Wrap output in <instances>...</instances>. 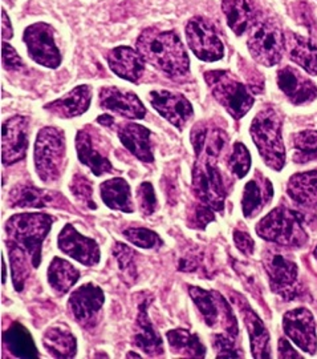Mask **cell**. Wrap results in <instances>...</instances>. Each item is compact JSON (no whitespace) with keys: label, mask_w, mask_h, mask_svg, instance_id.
Masks as SVG:
<instances>
[{"label":"cell","mask_w":317,"mask_h":359,"mask_svg":"<svg viewBox=\"0 0 317 359\" xmlns=\"http://www.w3.org/2000/svg\"><path fill=\"white\" fill-rule=\"evenodd\" d=\"M216 210L206 204H198L191 209L188 218V225L192 229L203 231L209 224L216 221Z\"/></svg>","instance_id":"cell-43"},{"label":"cell","mask_w":317,"mask_h":359,"mask_svg":"<svg viewBox=\"0 0 317 359\" xmlns=\"http://www.w3.org/2000/svg\"><path fill=\"white\" fill-rule=\"evenodd\" d=\"M57 245L64 255L76 259L77 262L85 266H96L100 262L101 253L97 243L93 238L78 233L72 224H66L62 229Z\"/></svg>","instance_id":"cell-16"},{"label":"cell","mask_w":317,"mask_h":359,"mask_svg":"<svg viewBox=\"0 0 317 359\" xmlns=\"http://www.w3.org/2000/svg\"><path fill=\"white\" fill-rule=\"evenodd\" d=\"M195 157L197 160L192 168L191 181L194 196L216 212H222L225 209L227 192L223 177L216 167V160L204 154H198Z\"/></svg>","instance_id":"cell-7"},{"label":"cell","mask_w":317,"mask_h":359,"mask_svg":"<svg viewBox=\"0 0 317 359\" xmlns=\"http://www.w3.org/2000/svg\"><path fill=\"white\" fill-rule=\"evenodd\" d=\"M100 107L105 111L127 118H143L146 108L137 95L132 90H121L117 87H104L99 93Z\"/></svg>","instance_id":"cell-19"},{"label":"cell","mask_w":317,"mask_h":359,"mask_svg":"<svg viewBox=\"0 0 317 359\" xmlns=\"http://www.w3.org/2000/svg\"><path fill=\"white\" fill-rule=\"evenodd\" d=\"M100 193L104 204L112 210H120L129 215L134 212L130 185L127 180L121 177L106 180L100 185Z\"/></svg>","instance_id":"cell-32"},{"label":"cell","mask_w":317,"mask_h":359,"mask_svg":"<svg viewBox=\"0 0 317 359\" xmlns=\"http://www.w3.org/2000/svg\"><path fill=\"white\" fill-rule=\"evenodd\" d=\"M29 135V120L26 116H13L3 123L1 160L4 165H13L26 157Z\"/></svg>","instance_id":"cell-14"},{"label":"cell","mask_w":317,"mask_h":359,"mask_svg":"<svg viewBox=\"0 0 317 359\" xmlns=\"http://www.w3.org/2000/svg\"><path fill=\"white\" fill-rule=\"evenodd\" d=\"M124 237L130 244L142 249H157L164 245V241L158 236V233L146 228H129L124 231Z\"/></svg>","instance_id":"cell-39"},{"label":"cell","mask_w":317,"mask_h":359,"mask_svg":"<svg viewBox=\"0 0 317 359\" xmlns=\"http://www.w3.org/2000/svg\"><path fill=\"white\" fill-rule=\"evenodd\" d=\"M1 60H3L4 68L8 71L20 69L24 65L22 57L17 55V52L15 51L13 46H10L6 41L1 44Z\"/></svg>","instance_id":"cell-45"},{"label":"cell","mask_w":317,"mask_h":359,"mask_svg":"<svg viewBox=\"0 0 317 359\" xmlns=\"http://www.w3.org/2000/svg\"><path fill=\"white\" fill-rule=\"evenodd\" d=\"M105 302L101 287L94 283H84L77 287L68 299V308L81 327L92 329L97 325L99 314Z\"/></svg>","instance_id":"cell-13"},{"label":"cell","mask_w":317,"mask_h":359,"mask_svg":"<svg viewBox=\"0 0 317 359\" xmlns=\"http://www.w3.org/2000/svg\"><path fill=\"white\" fill-rule=\"evenodd\" d=\"M92 102V87L90 86H78L76 88L66 93L63 97L45 104L44 109L50 111L52 115L59 116L62 118H72L84 115L89 109Z\"/></svg>","instance_id":"cell-25"},{"label":"cell","mask_w":317,"mask_h":359,"mask_svg":"<svg viewBox=\"0 0 317 359\" xmlns=\"http://www.w3.org/2000/svg\"><path fill=\"white\" fill-rule=\"evenodd\" d=\"M235 337L230 334H216L213 337V345L218 358H241L239 348L235 345Z\"/></svg>","instance_id":"cell-44"},{"label":"cell","mask_w":317,"mask_h":359,"mask_svg":"<svg viewBox=\"0 0 317 359\" xmlns=\"http://www.w3.org/2000/svg\"><path fill=\"white\" fill-rule=\"evenodd\" d=\"M262 261L272 292L284 298L296 294L299 269L295 261L271 248L263 252Z\"/></svg>","instance_id":"cell-10"},{"label":"cell","mask_w":317,"mask_h":359,"mask_svg":"<svg viewBox=\"0 0 317 359\" xmlns=\"http://www.w3.org/2000/svg\"><path fill=\"white\" fill-rule=\"evenodd\" d=\"M8 205L11 208H55L69 209V203L63 194L45 189H38L34 185L19 184L13 187L8 194Z\"/></svg>","instance_id":"cell-18"},{"label":"cell","mask_w":317,"mask_h":359,"mask_svg":"<svg viewBox=\"0 0 317 359\" xmlns=\"http://www.w3.org/2000/svg\"><path fill=\"white\" fill-rule=\"evenodd\" d=\"M118 139L130 154L137 157L142 163H153L152 142L150 130L140 124L127 123L118 128Z\"/></svg>","instance_id":"cell-26"},{"label":"cell","mask_w":317,"mask_h":359,"mask_svg":"<svg viewBox=\"0 0 317 359\" xmlns=\"http://www.w3.org/2000/svg\"><path fill=\"white\" fill-rule=\"evenodd\" d=\"M272 197L274 188L271 181L258 173L255 179L250 180L246 184L243 191L241 210L244 217H256L269 204Z\"/></svg>","instance_id":"cell-24"},{"label":"cell","mask_w":317,"mask_h":359,"mask_svg":"<svg viewBox=\"0 0 317 359\" xmlns=\"http://www.w3.org/2000/svg\"><path fill=\"white\" fill-rule=\"evenodd\" d=\"M97 121L102 124V126H105V127H111L115 123V118L112 116L101 115L97 118Z\"/></svg>","instance_id":"cell-50"},{"label":"cell","mask_w":317,"mask_h":359,"mask_svg":"<svg viewBox=\"0 0 317 359\" xmlns=\"http://www.w3.org/2000/svg\"><path fill=\"white\" fill-rule=\"evenodd\" d=\"M256 233L268 243L302 249L308 243V234L300 215L287 208H275L256 225Z\"/></svg>","instance_id":"cell-4"},{"label":"cell","mask_w":317,"mask_h":359,"mask_svg":"<svg viewBox=\"0 0 317 359\" xmlns=\"http://www.w3.org/2000/svg\"><path fill=\"white\" fill-rule=\"evenodd\" d=\"M293 7H295V19H297L299 23L304 25L305 27H308L312 31V27L316 26V19H315L314 10L304 1L296 3V4H293Z\"/></svg>","instance_id":"cell-46"},{"label":"cell","mask_w":317,"mask_h":359,"mask_svg":"<svg viewBox=\"0 0 317 359\" xmlns=\"http://www.w3.org/2000/svg\"><path fill=\"white\" fill-rule=\"evenodd\" d=\"M69 189L77 201L85 206L87 209L94 210L97 208V205L94 204V200H93L92 181L87 179L84 175L76 173L69 184Z\"/></svg>","instance_id":"cell-38"},{"label":"cell","mask_w":317,"mask_h":359,"mask_svg":"<svg viewBox=\"0 0 317 359\" xmlns=\"http://www.w3.org/2000/svg\"><path fill=\"white\" fill-rule=\"evenodd\" d=\"M149 102L160 115L179 129L183 128L194 116L192 105L181 93L170 90H152L149 93Z\"/></svg>","instance_id":"cell-17"},{"label":"cell","mask_w":317,"mask_h":359,"mask_svg":"<svg viewBox=\"0 0 317 359\" xmlns=\"http://www.w3.org/2000/svg\"><path fill=\"white\" fill-rule=\"evenodd\" d=\"M106 60L109 68L115 75L127 81H139L145 71V60L140 52L134 51L130 47H115L108 52Z\"/></svg>","instance_id":"cell-22"},{"label":"cell","mask_w":317,"mask_h":359,"mask_svg":"<svg viewBox=\"0 0 317 359\" xmlns=\"http://www.w3.org/2000/svg\"><path fill=\"white\" fill-rule=\"evenodd\" d=\"M132 342L149 357H161L164 354V342L161 339V335L155 332L149 318L146 301L139 306Z\"/></svg>","instance_id":"cell-23"},{"label":"cell","mask_w":317,"mask_h":359,"mask_svg":"<svg viewBox=\"0 0 317 359\" xmlns=\"http://www.w3.org/2000/svg\"><path fill=\"white\" fill-rule=\"evenodd\" d=\"M35 168L38 179L52 184L60 179L65 164V139L60 129H40L35 142Z\"/></svg>","instance_id":"cell-6"},{"label":"cell","mask_w":317,"mask_h":359,"mask_svg":"<svg viewBox=\"0 0 317 359\" xmlns=\"http://www.w3.org/2000/svg\"><path fill=\"white\" fill-rule=\"evenodd\" d=\"M278 350H279L280 358H302L300 354H297L291 345L288 344L287 339L280 338L279 345H278Z\"/></svg>","instance_id":"cell-48"},{"label":"cell","mask_w":317,"mask_h":359,"mask_svg":"<svg viewBox=\"0 0 317 359\" xmlns=\"http://www.w3.org/2000/svg\"><path fill=\"white\" fill-rule=\"evenodd\" d=\"M186 39L192 53L203 62H218L225 47L214 27L202 18H192L186 26Z\"/></svg>","instance_id":"cell-12"},{"label":"cell","mask_w":317,"mask_h":359,"mask_svg":"<svg viewBox=\"0 0 317 359\" xmlns=\"http://www.w3.org/2000/svg\"><path fill=\"white\" fill-rule=\"evenodd\" d=\"M283 329L296 346L309 354L316 353V322L308 309H293L287 311L283 317Z\"/></svg>","instance_id":"cell-15"},{"label":"cell","mask_w":317,"mask_h":359,"mask_svg":"<svg viewBox=\"0 0 317 359\" xmlns=\"http://www.w3.org/2000/svg\"><path fill=\"white\" fill-rule=\"evenodd\" d=\"M76 151L81 164L88 167L96 176L115 172L111 160L100 149V144L93 140V133L88 129L77 132Z\"/></svg>","instance_id":"cell-21"},{"label":"cell","mask_w":317,"mask_h":359,"mask_svg":"<svg viewBox=\"0 0 317 359\" xmlns=\"http://www.w3.org/2000/svg\"><path fill=\"white\" fill-rule=\"evenodd\" d=\"M232 237H234L235 246L238 248V250H239L241 253L246 255V256H251V255L254 253V240H253V237H251L248 233L235 229L234 233H232Z\"/></svg>","instance_id":"cell-47"},{"label":"cell","mask_w":317,"mask_h":359,"mask_svg":"<svg viewBox=\"0 0 317 359\" xmlns=\"http://www.w3.org/2000/svg\"><path fill=\"white\" fill-rule=\"evenodd\" d=\"M170 350L188 358H204L206 346L201 342V338L197 334L191 333L186 329H173L166 333Z\"/></svg>","instance_id":"cell-34"},{"label":"cell","mask_w":317,"mask_h":359,"mask_svg":"<svg viewBox=\"0 0 317 359\" xmlns=\"http://www.w3.org/2000/svg\"><path fill=\"white\" fill-rule=\"evenodd\" d=\"M222 11L235 35H241L251 25L254 13L250 0H222Z\"/></svg>","instance_id":"cell-35"},{"label":"cell","mask_w":317,"mask_h":359,"mask_svg":"<svg viewBox=\"0 0 317 359\" xmlns=\"http://www.w3.org/2000/svg\"><path fill=\"white\" fill-rule=\"evenodd\" d=\"M281 127L283 117L279 112L272 107H266L256 114L250 128L251 137L267 167L278 172L286 165Z\"/></svg>","instance_id":"cell-2"},{"label":"cell","mask_w":317,"mask_h":359,"mask_svg":"<svg viewBox=\"0 0 317 359\" xmlns=\"http://www.w3.org/2000/svg\"><path fill=\"white\" fill-rule=\"evenodd\" d=\"M287 193L297 205L314 209L317 206V170L293 175L288 185Z\"/></svg>","instance_id":"cell-30"},{"label":"cell","mask_w":317,"mask_h":359,"mask_svg":"<svg viewBox=\"0 0 317 359\" xmlns=\"http://www.w3.org/2000/svg\"><path fill=\"white\" fill-rule=\"evenodd\" d=\"M247 46L255 62L266 67L276 65L284 51V32L275 20L259 19L251 25Z\"/></svg>","instance_id":"cell-8"},{"label":"cell","mask_w":317,"mask_h":359,"mask_svg":"<svg viewBox=\"0 0 317 359\" xmlns=\"http://www.w3.org/2000/svg\"><path fill=\"white\" fill-rule=\"evenodd\" d=\"M8 255H10V264H11V273H13V287L16 292H22L24 289L26 281L31 274L32 258L26 250L17 245L7 243Z\"/></svg>","instance_id":"cell-36"},{"label":"cell","mask_w":317,"mask_h":359,"mask_svg":"<svg viewBox=\"0 0 317 359\" xmlns=\"http://www.w3.org/2000/svg\"><path fill=\"white\" fill-rule=\"evenodd\" d=\"M284 50L293 63L309 75H317V48L311 40L287 31L284 32Z\"/></svg>","instance_id":"cell-28"},{"label":"cell","mask_w":317,"mask_h":359,"mask_svg":"<svg viewBox=\"0 0 317 359\" xmlns=\"http://www.w3.org/2000/svg\"><path fill=\"white\" fill-rule=\"evenodd\" d=\"M137 50L146 63L169 76H185L189 72V56L174 31L145 29L137 39Z\"/></svg>","instance_id":"cell-1"},{"label":"cell","mask_w":317,"mask_h":359,"mask_svg":"<svg viewBox=\"0 0 317 359\" xmlns=\"http://www.w3.org/2000/svg\"><path fill=\"white\" fill-rule=\"evenodd\" d=\"M295 161L305 163L317 156V130H303L293 136Z\"/></svg>","instance_id":"cell-37"},{"label":"cell","mask_w":317,"mask_h":359,"mask_svg":"<svg viewBox=\"0 0 317 359\" xmlns=\"http://www.w3.org/2000/svg\"><path fill=\"white\" fill-rule=\"evenodd\" d=\"M237 305L241 310V317L248 330L253 357L258 359L271 358L269 334L267 332L265 323L256 316L254 310L247 305L246 301L241 304V299H238Z\"/></svg>","instance_id":"cell-27"},{"label":"cell","mask_w":317,"mask_h":359,"mask_svg":"<svg viewBox=\"0 0 317 359\" xmlns=\"http://www.w3.org/2000/svg\"><path fill=\"white\" fill-rule=\"evenodd\" d=\"M229 169L238 179H243L247 176L251 168V154L246 148L244 144L235 142L232 148V154L229 158Z\"/></svg>","instance_id":"cell-41"},{"label":"cell","mask_w":317,"mask_h":359,"mask_svg":"<svg viewBox=\"0 0 317 359\" xmlns=\"http://www.w3.org/2000/svg\"><path fill=\"white\" fill-rule=\"evenodd\" d=\"M278 86L287 99L295 105H304L317 97L314 81L293 67H284L278 72Z\"/></svg>","instance_id":"cell-20"},{"label":"cell","mask_w":317,"mask_h":359,"mask_svg":"<svg viewBox=\"0 0 317 359\" xmlns=\"http://www.w3.org/2000/svg\"><path fill=\"white\" fill-rule=\"evenodd\" d=\"M136 197H137L139 210L143 216H152L153 213L157 210L158 201H157V196H155L152 182L149 181L142 182L137 189Z\"/></svg>","instance_id":"cell-42"},{"label":"cell","mask_w":317,"mask_h":359,"mask_svg":"<svg viewBox=\"0 0 317 359\" xmlns=\"http://www.w3.org/2000/svg\"><path fill=\"white\" fill-rule=\"evenodd\" d=\"M189 294L199 310L203 322L209 327H220L232 337L238 335V321L229 302L216 290H204L198 286H189Z\"/></svg>","instance_id":"cell-9"},{"label":"cell","mask_w":317,"mask_h":359,"mask_svg":"<svg viewBox=\"0 0 317 359\" xmlns=\"http://www.w3.org/2000/svg\"><path fill=\"white\" fill-rule=\"evenodd\" d=\"M113 255L117 259L118 268L127 280L134 281L137 277L136 268V252L122 243H115L113 246Z\"/></svg>","instance_id":"cell-40"},{"label":"cell","mask_w":317,"mask_h":359,"mask_svg":"<svg viewBox=\"0 0 317 359\" xmlns=\"http://www.w3.org/2000/svg\"><path fill=\"white\" fill-rule=\"evenodd\" d=\"M3 345L16 358H38V348L32 335L19 322H15L3 332Z\"/></svg>","instance_id":"cell-31"},{"label":"cell","mask_w":317,"mask_h":359,"mask_svg":"<svg viewBox=\"0 0 317 359\" xmlns=\"http://www.w3.org/2000/svg\"><path fill=\"white\" fill-rule=\"evenodd\" d=\"M53 32L50 25L35 23L27 28L23 36L29 57L38 65L51 69L62 65V53L55 43Z\"/></svg>","instance_id":"cell-11"},{"label":"cell","mask_w":317,"mask_h":359,"mask_svg":"<svg viewBox=\"0 0 317 359\" xmlns=\"http://www.w3.org/2000/svg\"><path fill=\"white\" fill-rule=\"evenodd\" d=\"M204 80L218 103L230 116L239 120L254 105V96L237 76L229 71H207Z\"/></svg>","instance_id":"cell-5"},{"label":"cell","mask_w":317,"mask_h":359,"mask_svg":"<svg viewBox=\"0 0 317 359\" xmlns=\"http://www.w3.org/2000/svg\"><path fill=\"white\" fill-rule=\"evenodd\" d=\"M127 358H130V357H134V358H140V354H134V353H129L127 354Z\"/></svg>","instance_id":"cell-52"},{"label":"cell","mask_w":317,"mask_h":359,"mask_svg":"<svg viewBox=\"0 0 317 359\" xmlns=\"http://www.w3.org/2000/svg\"><path fill=\"white\" fill-rule=\"evenodd\" d=\"M47 276L53 293L62 297L76 285L80 278V271L71 262L60 257H55L50 264Z\"/></svg>","instance_id":"cell-33"},{"label":"cell","mask_w":317,"mask_h":359,"mask_svg":"<svg viewBox=\"0 0 317 359\" xmlns=\"http://www.w3.org/2000/svg\"><path fill=\"white\" fill-rule=\"evenodd\" d=\"M55 218L47 213H19L6 222L7 243L23 248L36 269L41 262L43 243L51 231Z\"/></svg>","instance_id":"cell-3"},{"label":"cell","mask_w":317,"mask_h":359,"mask_svg":"<svg viewBox=\"0 0 317 359\" xmlns=\"http://www.w3.org/2000/svg\"><path fill=\"white\" fill-rule=\"evenodd\" d=\"M43 346L55 358H73L77 353L76 337L65 325H55L43 335Z\"/></svg>","instance_id":"cell-29"},{"label":"cell","mask_w":317,"mask_h":359,"mask_svg":"<svg viewBox=\"0 0 317 359\" xmlns=\"http://www.w3.org/2000/svg\"><path fill=\"white\" fill-rule=\"evenodd\" d=\"M315 258L317 259V248L315 249Z\"/></svg>","instance_id":"cell-53"},{"label":"cell","mask_w":317,"mask_h":359,"mask_svg":"<svg viewBox=\"0 0 317 359\" xmlns=\"http://www.w3.org/2000/svg\"><path fill=\"white\" fill-rule=\"evenodd\" d=\"M1 35H3V39L13 38V27H11L10 19L4 10L1 13Z\"/></svg>","instance_id":"cell-49"},{"label":"cell","mask_w":317,"mask_h":359,"mask_svg":"<svg viewBox=\"0 0 317 359\" xmlns=\"http://www.w3.org/2000/svg\"><path fill=\"white\" fill-rule=\"evenodd\" d=\"M6 280H7V268H6V262L3 259V283H6Z\"/></svg>","instance_id":"cell-51"}]
</instances>
